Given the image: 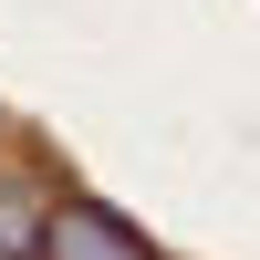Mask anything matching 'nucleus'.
Masks as SVG:
<instances>
[{
	"label": "nucleus",
	"mask_w": 260,
	"mask_h": 260,
	"mask_svg": "<svg viewBox=\"0 0 260 260\" xmlns=\"http://www.w3.org/2000/svg\"><path fill=\"white\" fill-rule=\"evenodd\" d=\"M42 260H156V250H146L115 208H94V198H52V240H42Z\"/></svg>",
	"instance_id": "obj_1"
},
{
	"label": "nucleus",
	"mask_w": 260,
	"mask_h": 260,
	"mask_svg": "<svg viewBox=\"0 0 260 260\" xmlns=\"http://www.w3.org/2000/svg\"><path fill=\"white\" fill-rule=\"evenodd\" d=\"M42 240H52V198L31 177H0V260H31Z\"/></svg>",
	"instance_id": "obj_2"
}]
</instances>
